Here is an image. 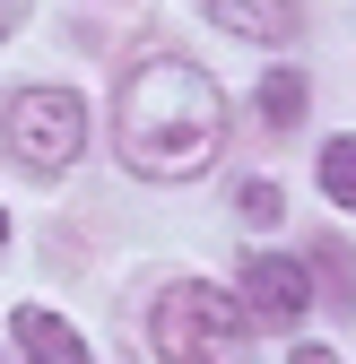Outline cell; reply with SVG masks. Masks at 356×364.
I'll use <instances>...</instances> for the list:
<instances>
[{
  "label": "cell",
  "mask_w": 356,
  "mask_h": 364,
  "mask_svg": "<svg viewBox=\"0 0 356 364\" xmlns=\"http://www.w3.org/2000/svg\"><path fill=\"white\" fill-rule=\"evenodd\" d=\"M113 148L148 182L209 173L217 148H226V96H217V78L192 70V61H174V53H148L122 78V96H113Z\"/></svg>",
  "instance_id": "1"
},
{
  "label": "cell",
  "mask_w": 356,
  "mask_h": 364,
  "mask_svg": "<svg viewBox=\"0 0 356 364\" xmlns=\"http://www.w3.org/2000/svg\"><path fill=\"white\" fill-rule=\"evenodd\" d=\"M287 364H339V355H330V347H313V338H304V347H295Z\"/></svg>",
  "instance_id": "10"
},
{
  "label": "cell",
  "mask_w": 356,
  "mask_h": 364,
  "mask_svg": "<svg viewBox=\"0 0 356 364\" xmlns=\"http://www.w3.org/2000/svg\"><path fill=\"white\" fill-rule=\"evenodd\" d=\"M18 9H26V0H0V35H9V26H18Z\"/></svg>",
  "instance_id": "11"
},
{
  "label": "cell",
  "mask_w": 356,
  "mask_h": 364,
  "mask_svg": "<svg viewBox=\"0 0 356 364\" xmlns=\"http://www.w3.org/2000/svg\"><path fill=\"white\" fill-rule=\"evenodd\" d=\"M78 148H87V105L70 96V87H18L9 96V156L18 165L61 173Z\"/></svg>",
  "instance_id": "3"
},
{
  "label": "cell",
  "mask_w": 356,
  "mask_h": 364,
  "mask_svg": "<svg viewBox=\"0 0 356 364\" xmlns=\"http://www.w3.org/2000/svg\"><path fill=\"white\" fill-rule=\"evenodd\" d=\"M235 208H244V225H278V217H287L278 182H244V191H235Z\"/></svg>",
  "instance_id": "9"
},
{
  "label": "cell",
  "mask_w": 356,
  "mask_h": 364,
  "mask_svg": "<svg viewBox=\"0 0 356 364\" xmlns=\"http://www.w3.org/2000/svg\"><path fill=\"white\" fill-rule=\"evenodd\" d=\"M261 122H270V130H295L304 122V78L295 70H270V87H261Z\"/></svg>",
  "instance_id": "7"
},
{
  "label": "cell",
  "mask_w": 356,
  "mask_h": 364,
  "mask_svg": "<svg viewBox=\"0 0 356 364\" xmlns=\"http://www.w3.org/2000/svg\"><path fill=\"white\" fill-rule=\"evenodd\" d=\"M304 304H313V269H304L295 252H252L244 260V312L252 321L287 330V321H304Z\"/></svg>",
  "instance_id": "4"
},
{
  "label": "cell",
  "mask_w": 356,
  "mask_h": 364,
  "mask_svg": "<svg viewBox=\"0 0 356 364\" xmlns=\"http://www.w3.org/2000/svg\"><path fill=\"white\" fill-rule=\"evenodd\" d=\"M0 243H9V217H0Z\"/></svg>",
  "instance_id": "12"
},
{
  "label": "cell",
  "mask_w": 356,
  "mask_h": 364,
  "mask_svg": "<svg viewBox=\"0 0 356 364\" xmlns=\"http://www.w3.org/2000/svg\"><path fill=\"white\" fill-rule=\"evenodd\" d=\"M18 355L26 364H96V355H87V338L61 321V312H43V304H18Z\"/></svg>",
  "instance_id": "5"
},
{
  "label": "cell",
  "mask_w": 356,
  "mask_h": 364,
  "mask_svg": "<svg viewBox=\"0 0 356 364\" xmlns=\"http://www.w3.org/2000/svg\"><path fill=\"white\" fill-rule=\"evenodd\" d=\"M200 9L244 43H287L295 35V0H200Z\"/></svg>",
  "instance_id": "6"
},
{
  "label": "cell",
  "mask_w": 356,
  "mask_h": 364,
  "mask_svg": "<svg viewBox=\"0 0 356 364\" xmlns=\"http://www.w3.org/2000/svg\"><path fill=\"white\" fill-rule=\"evenodd\" d=\"M322 191H330L339 208H356V130L322 148Z\"/></svg>",
  "instance_id": "8"
},
{
  "label": "cell",
  "mask_w": 356,
  "mask_h": 364,
  "mask_svg": "<svg viewBox=\"0 0 356 364\" xmlns=\"http://www.w3.org/2000/svg\"><path fill=\"white\" fill-rule=\"evenodd\" d=\"M157 355L165 364H252V312L244 295L183 278L157 295Z\"/></svg>",
  "instance_id": "2"
}]
</instances>
